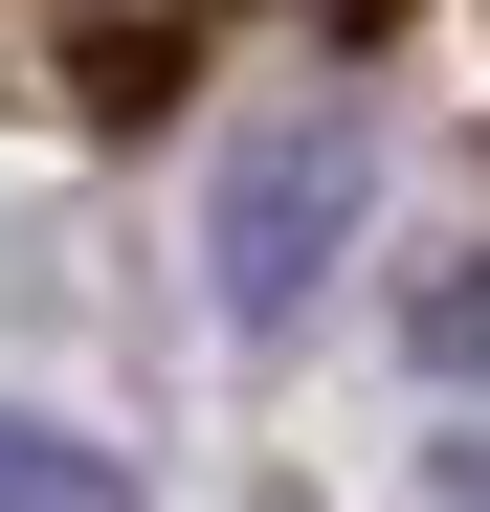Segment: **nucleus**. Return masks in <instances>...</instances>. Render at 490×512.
<instances>
[{"mask_svg":"<svg viewBox=\"0 0 490 512\" xmlns=\"http://www.w3.org/2000/svg\"><path fill=\"white\" fill-rule=\"evenodd\" d=\"M357 201H379V134H357V90L245 112V134H223V179H201V290H223V334H312V312H335V268H357Z\"/></svg>","mask_w":490,"mask_h":512,"instance_id":"f257e3e1","label":"nucleus"},{"mask_svg":"<svg viewBox=\"0 0 490 512\" xmlns=\"http://www.w3.org/2000/svg\"><path fill=\"white\" fill-rule=\"evenodd\" d=\"M0 512H134V468L90 446V423H45V401H0Z\"/></svg>","mask_w":490,"mask_h":512,"instance_id":"f03ea898","label":"nucleus"},{"mask_svg":"<svg viewBox=\"0 0 490 512\" xmlns=\"http://www.w3.org/2000/svg\"><path fill=\"white\" fill-rule=\"evenodd\" d=\"M424 357H446V379H490V245H468L446 290H424Z\"/></svg>","mask_w":490,"mask_h":512,"instance_id":"7ed1b4c3","label":"nucleus"},{"mask_svg":"<svg viewBox=\"0 0 490 512\" xmlns=\"http://www.w3.org/2000/svg\"><path fill=\"white\" fill-rule=\"evenodd\" d=\"M424 512H490V446H424Z\"/></svg>","mask_w":490,"mask_h":512,"instance_id":"20e7f679","label":"nucleus"}]
</instances>
